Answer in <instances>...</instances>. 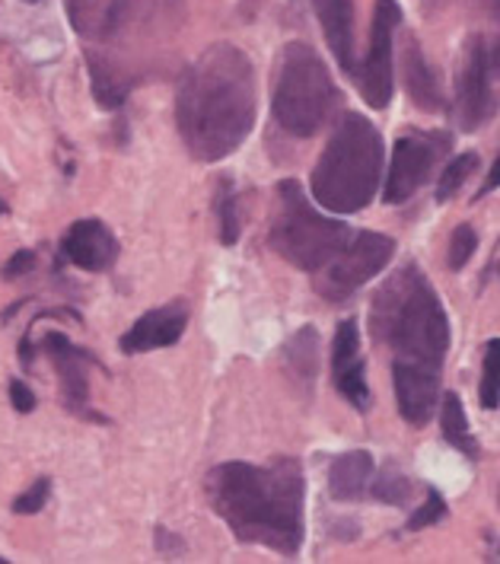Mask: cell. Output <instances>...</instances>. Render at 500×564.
<instances>
[{
  "mask_svg": "<svg viewBox=\"0 0 500 564\" xmlns=\"http://www.w3.org/2000/svg\"><path fill=\"white\" fill-rule=\"evenodd\" d=\"M256 67L242 48L217 42L192 61L176 87V128L198 163H220L256 128Z\"/></svg>",
  "mask_w": 500,
  "mask_h": 564,
  "instance_id": "obj_1",
  "label": "cell"
},
{
  "mask_svg": "<svg viewBox=\"0 0 500 564\" xmlns=\"http://www.w3.org/2000/svg\"><path fill=\"white\" fill-rule=\"evenodd\" d=\"M185 26V0H112L84 48L89 89L99 109L116 112L163 67Z\"/></svg>",
  "mask_w": 500,
  "mask_h": 564,
  "instance_id": "obj_2",
  "label": "cell"
},
{
  "mask_svg": "<svg viewBox=\"0 0 500 564\" xmlns=\"http://www.w3.org/2000/svg\"><path fill=\"white\" fill-rule=\"evenodd\" d=\"M214 513L246 545H262L278 555H296L303 545V495L306 481L294 456H278L268 466L220 463L205 478Z\"/></svg>",
  "mask_w": 500,
  "mask_h": 564,
  "instance_id": "obj_3",
  "label": "cell"
},
{
  "mask_svg": "<svg viewBox=\"0 0 500 564\" xmlns=\"http://www.w3.org/2000/svg\"><path fill=\"white\" fill-rule=\"evenodd\" d=\"M373 338L392 351V364L443 370L449 351V319L437 291L417 265L399 268L370 306Z\"/></svg>",
  "mask_w": 500,
  "mask_h": 564,
  "instance_id": "obj_4",
  "label": "cell"
},
{
  "mask_svg": "<svg viewBox=\"0 0 500 564\" xmlns=\"http://www.w3.org/2000/svg\"><path fill=\"white\" fill-rule=\"evenodd\" d=\"M383 160V138L377 124L357 112L345 116L331 131L309 178L316 205L331 214H357L367 208L377 198Z\"/></svg>",
  "mask_w": 500,
  "mask_h": 564,
  "instance_id": "obj_5",
  "label": "cell"
},
{
  "mask_svg": "<svg viewBox=\"0 0 500 564\" xmlns=\"http://www.w3.org/2000/svg\"><path fill=\"white\" fill-rule=\"evenodd\" d=\"M341 106V89L335 87L325 61L306 42H291L274 70L271 87V112L274 121L294 134L313 138L319 134Z\"/></svg>",
  "mask_w": 500,
  "mask_h": 564,
  "instance_id": "obj_6",
  "label": "cell"
},
{
  "mask_svg": "<svg viewBox=\"0 0 500 564\" xmlns=\"http://www.w3.org/2000/svg\"><path fill=\"white\" fill-rule=\"evenodd\" d=\"M271 249L300 271H323L351 239V230L341 220H331L313 208L296 178L278 185V210L271 217Z\"/></svg>",
  "mask_w": 500,
  "mask_h": 564,
  "instance_id": "obj_7",
  "label": "cell"
},
{
  "mask_svg": "<svg viewBox=\"0 0 500 564\" xmlns=\"http://www.w3.org/2000/svg\"><path fill=\"white\" fill-rule=\"evenodd\" d=\"M392 256H395V242L383 234H370V230L351 234L345 249L323 271H316V291L331 303H345L367 281H373L392 262Z\"/></svg>",
  "mask_w": 500,
  "mask_h": 564,
  "instance_id": "obj_8",
  "label": "cell"
},
{
  "mask_svg": "<svg viewBox=\"0 0 500 564\" xmlns=\"http://www.w3.org/2000/svg\"><path fill=\"white\" fill-rule=\"evenodd\" d=\"M39 348L48 355L52 367L58 370L64 409L74 417H80V421H89V424H109V417L102 415V412H96L93 387H89V373L93 370H106L99 364V357L87 351V348H80V345H74L64 332H45Z\"/></svg>",
  "mask_w": 500,
  "mask_h": 564,
  "instance_id": "obj_9",
  "label": "cell"
},
{
  "mask_svg": "<svg viewBox=\"0 0 500 564\" xmlns=\"http://www.w3.org/2000/svg\"><path fill=\"white\" fill-rule=\"evenodd\" d=\"M446 148H449V134H437V131H427V134L412 131V134L399 138L395 150H392L389 173H385V205L409 202L414 192L427 182V176L434 173V166H437V160Z\"/></svg>",
  "mask_w": 500,
  "mask_h": 564,
  "instance_id": "obj_10",
  "label": "cell"
},
{
  "mask_svg": "<svg viewBox=\"0 0 500 564\" xmlns=\"http://www.w3.org/2000/svg\"><path fill=\"white\" fill-rule=\"evenodd\" d=\"M491 48L485 45L481 35H471L466 42V58H463V70L456 77V102H453V119L463 131H478L481 124H488L498 99L491 89Z\"/></svg>",
  "mask_w": 500,
  "mask_h": 564,
  "instance_id": "obj_11",
  "label": "cell"
},
{
  "mask_svg": "<svg viewBox=\"0 0 500 564\" xmlns=\"http://www.w3.org/2000/svg\"><path fill=\"white\" fill-rule=\"evenodd\" d=\"M402 23V7L395 0H377L373 7V26H370V48L367 58L357 70V87L363 93L367 106L373 109H385L395 89V77H392V35L395 26Z\"/></svg>",
  "mask_w": 500,
  "mask_h": 564,
  "instance_id": "obj_12",
  "label": "cell"
},
{
  "mask_svg": "<svg viewBox=\"0 0 500 564\" xmlns=\"http://www.w3.org/2000/svg\"><path fill=\"white\" fill-rule=\"evenodd\" d=\"M121 242L109 230V224L84 217L67 227V234L58 242V265H74L89 274H102L118 262Z\"/></svg>",
  "mask_w": 500,
  "mask_h": 564,
  "instance_id": "obj_13",
  "label": "cell"
},
{
  "mask_svg": "<svg viewBox=\"0 0 500 564\" xmlns=\"http://www.w3.org/2000/svg\"><path fill=\"white\" fill-rule=\"evenodd\" d=\"M188 326V303L185 300H170L163 306L148 310L141 319H134L131 328L118 338L121 355H148L156 348H173L185 335Z\"/></svg>",
  "mask_w": 500,
  "mask_h": 564,
  "instance_id": "obj_14",
  "label": "cell"
},
{
  "mask_svg": "<svg viewBox=\"0 0 500 564\" xmlns=\"http://www.w3.org/2000/svg\"><path fill=\"white\" fill-rule=\"evenodd\" d=\"M331 383L341 392V399L357 412L370 409V383L363 370V351H360V332L354 319H345L335 328L331 341Z\"/></svg>",
  "mask_w": 500,
  "mask_h": 564,
  "instance_id": "obj_15",
  "label": "cell"
},
{
  "mask_svg": "<svg viewBox=\"0 0 500 564\" xmlns=\"http://www.w3.org/2000/svg\"><path fill=\"white\" fill-rule=\"evenodd\" d=\"M392 387L399 415L409 424H427L441 399V370L417 364H392Z\"/></svg>",
  "mask_w": 500,
  "mask_h": 564,
  "instance_id": "obj_16",
  "label": "cell"
},
{
  "mask_svg": "<svg viewBox=\"0 0 500 564\" xmlns=\"http://www.w3.org/2000/svg\"><path fill=\"white\" fill-rule=\"evenodd\" d=\"M313 10L319 17L325 42L338 61V67L348 77H357L360 64L354 52V0H313Z\"/></svg>",
  "mask_w": 500,
  "mask_h": 564,
  "instance_id": "obj_17",
  "label": "cell"
},
{
  "mask_svg": "<svg viewBox=\"0 0 500 564\" xmlns=\"http://www.w3.org/2000/svg\"><path fill=\"white\" fill-rule=\"evenodd\" d=\"M402 80H405V93L417 109L424 112H443V87L437 70L431 67V61L424 58L417 39L409 35L405 42V58H402Z\"/></svg>",
  "mask_w": 500,
  "mask_h": 564,
  "instance_id": "obj_18",
  "label": "cell"
},
{
  "mask_svg": "<svg viewBox=\"0 0 500 564\" xmlns=\"http://www.w3.org/2000/svg\"><path fill=\"white\" fill-rule=\"evenodd\" d=\"M370 481H373V456L367 449L341 453L328 466V495L335 501H345V505L360 501L370 491Z\"/></svg>",
  "mask_w": 500,
  "mask_h": 564,
  "instance_id": "obj_19",
  "label": "cell"
},
{
  "mask_svg": "<svg viewBox=\"0 0 500 564\" xmlns=\"http://www.w3.org/2000/svg\"><path fill=\"white\" fill-rule=\"evenodd\" d=\"M284 364H287L291 380L303 383L306 389L313 387V380L319 373V335H316V328L303 326L296 332L284 348Z\"/></svg>",
  "mask_w": 500,
  "mask_h": 564,
  "instance_id": "obj_20",
  "label": "cell"
},
{
  "mask_svg": "<svg viewBox=\"0 0 500 564\" xmlns=\"http://www.w3.org/2000/svg\"><path fill=\"white\" fill-rule=\"evenodd\" d=\"M441 427H443V441L466 453L469 459H478V444L471 437L469 431V417H466V409H463V399L456 392H446L443 395V409H441Z\"/></svg>",
  "mask_w": 500,
  "mask_h": 564,
  "instance_id": "obj_21",
  "label": "cell"
},
{
  "mask_svg": "<svg viewBox=\"0 0 500 564\" xmlns=\"http://www.w3.org/2000/svg\"><path fill=\"white\" fill-rule=\"evenodd\" d=\"M214 210H217V234L224 246H236L242 237V220H239V198H236L233 178H220L217 182V195H214Z\"/></svg>",
  "mask_w": 500,
  "mask_h": 564,
  "instance_id": "obj_22",
  "label": "cell"
},
{
  "mask_svg": "<svg viewBox=\"0 0 500 564\" xmlns=\"http://www.w3.org/2000/svg\"><path fill=\"white\" fill-rule=\"evenodd\" d=\"M478 402L481 409H498L500 405V338H491L485 345L481 360V383H478Z\"/></svg>",
  "mask_w": 500,
  "mask_h": 564,
  "instance_id": "obj_23",
  "label": "cell"
},
{
  "mask_svg": "<svg viewBox=\"0 0 500 564\" xmlns=\"http://www.w3.org/2000/svg\"><path fill=\"white\" fill-rule=\"evenodd\" d=\"M370 495H373L377 501H383V505H409L414 495V485L412 478L402 476L399 469L385 466V469H380L377 478L370 481Z\"/></svg>",
  "mask_w": 500,
  "mask_h": 564,
  "instance_id": "obj_24",
  "label": "cell"
},
{
  "mask_svg": "<svg viewBox=\"0 0 500 564\" xmlns=\"http://www.w3.org/2000/svg\"><path fill=\"white\" fill-rule=\"evenodd\" d=\"M106 7L109 3H102V0H67V20H70L74 32L89 42L102 26Z\"/></svg>",
  "mask_w": 500,
  "mask_h": 564,
  "instance_id": "obj_25",
  "label": "cell"
},
{
  "mask_svg": "<svg viewBox=\"0 0 500 564\" xmlns=\"http://www.w3.org/2000/svg\"><path fill=\"white\" fill-rule=\"evenodd\" d=\"M475 166H478V153H475V150L453 156V163L443 170L441 182H437V202H449V198L469 182V176L475 173Z\"/></svg>",
  "mask_w": 500,
  "mask_h": 564,
  "instance_id": "obj_26",
  "label": "cell"
},
{
  "mask_svg": "<svg viewBox=\"0 0 500 564\" xmlns=\"http://www.w3.org/2000/svg\"><path fill=\"white\" fill-rule=\"evenodd\" d=\"M52 501V478L39 476L32 481L30 488L13 501V513L17 517H32V513H42L45 505Z\"/></svg>",
  "mask_w": 500,
  "mask_h": 564,
  "instance_id": "obj_27",
  "label": "cell"
},
{
  "mask_svg": "<svg viewBox=\"0 0 500 564\" xmlns=\"http://www.w3.org/2000/svg\"><path fill=\"white\" fill-rule=\"evenodd\" d=\"M475 249H478V234L471 230V224H459V227L453 230V237H449V256H446V265L453 268V271L466 268Z\"/></svg>",
  "mask_w": 500,
  "mask_h": 564,
  "instance_id": "obj_28",
  "label": "cell"
},
{
  "mask_svg": "<svg viewBox=\"0 0 500 564\" xmlns=\"http://www.w3.org/2000/svg\"><path fill=\"white\" fill-rule=\"evenodd\" d=\"M424 7L431 13H443V10H463L471 17H488V20H500V0H424Z\"/></svg>",
  "mask_w": 500,
  "mask_h": 564,
  "instance_id": "obj_29",
  "label": "cell"
},
{
  "mask_svg": "<svg viewBox=\"0 0 500 564\" xmlns=\"http://www.w3.org/2000/svg\"><path fill=\"white\" fill-rule=\"evenodd\" d=\"M443 517H446V501H443L437 491H427V501L414 510V517L409 520V530H424V527H434V523H441Z\"/></svg>",
  "mask_w": 500,
  "mask_h": 564,
  "instance_id": "obj_30",
  "label": "cell"
},
{
  "mask_svg": "<svg viewBox=\"0 0 500 564\" xmlns=\"http://www.w3.org/2000/svg\"><path fill=\"white\" fill-rule=\"evenodd\" d=\"M35 265H39L35 249H17V252L3 262V268H0V278H7V281H20V278H26Z\"/></svg>",
  "mask_w": 500,
  "mask_h": 564,
  "instance_id": "obj_31",
  "label": "cell"
},
{
  "mask_svg": "<svg viewBox=\"0 0 500 564\" xmlns=\"http://www.w3.org/2000/svg\"><path fill=\"white\" fill-rule=\"evenodd\" d=\"M10 405L20 412V415H32L35 412V405H39V399H35V392H32L23 380H10Z\"/></svg>",
  "mask_w": 500,
  "mask_h": 564,
  "instance_id": "obj_32",
  "label": "cell"
},
{
  "mask_svg": "<svg viewBox=\"0 0 500 564\" xmlns=\"http://www.w3.org/2000/svg\"><path fill=\"white\" fill-rule=\"evenodd\" d=\"M156 549H160L163 555H173V549H176V552H182L185 545H182V542H176V539L170 535V530H156Z\"/></svg>",
  "mask_w": 500,
  "mask_h": 564,
  "instance_id": "obj_33",
  "label": "cell"
},
{
  "mask_svg": "<svg viewBox=\"0 0 500 564\" xmlns=\"http://www.w3.org/2000/svg\"><path fill=\"white\" fill-rule=\"evenodd\" d=\"M498 185H500V156H498V163L491 166L488 178H485V188H481V195H485V192H491V188H498Z\"/></svg>",
  "mask_w": 500,
  "mask_h": 564,
  "instance_id": "obj_34",
  "label": "cell"
},
{
  "mask_svg": "<svg viewBox=\"0 0 500 564\" xmlns=\"http://www.w3.org/2000/svg\"><path fill=\"white\" fill-rule=\"evenodd\" d=\"M491 64H494V70H498V77H500V45L491 52Z\"/></svg>",
  "mask_w": 500,
  "mask_h": 564,
  "instance_id": "obj_35",
  "label": "cell"
},
{
  "mask_svg": "<svg viewBox=\"0 0 500 564\" xmlns=\"http://www.w3.org/2000/svg\"><path fill=\"white\" fill-rule=\"evenodd\" d=\"M3 214H7V202L0 198V217H3Z\"/></svg>",
  "mask_w": 500,
  "mask_h": 564,
  "instance_id": "obj_36",
  "label": "cell"
},
{
  "mask_svg": "<svg viewBox=\"0 0 500 564\" xmlns=\"http://www.w3.org/2000/svg\"><path fill=\"white\" fill-rule=\"evenodd\" d=\"M23 3H42V0H23Z\"/></svg>",
  "mask_w": 500,
  "mask_h": 564,
  "instance_id": "obj_37",
  "label": "cell"
},
{
  "mask_svg": "<svg viewBox=\"0 0 500 564\" xmlns=\"http://www.w3.org/2000/svg\"><path fill=\"white\" fill-rule=\"evenodd\" d=\"M0 564H7V558H0Z\"/></svg>",
  "mask_w": 500,
  "mask_h": 564,
  "instance_id": "obj_38",
  "label": "cell"
}]
</instances>
